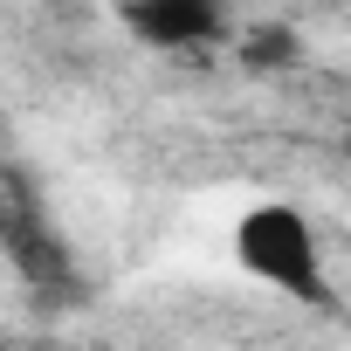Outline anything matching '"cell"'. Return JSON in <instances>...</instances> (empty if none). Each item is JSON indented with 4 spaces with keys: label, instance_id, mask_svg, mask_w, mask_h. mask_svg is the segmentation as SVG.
<instances>
[{
    "label": "cell",
    "instance_id": "7a4b0ae2",
    "mask_svg": "<svg viewBox=\"0 0 351 351\" xmlns=\"http://www.w3.org/2000/svg\"><path fill=\"white\" fill-rule=\"evenodd\" d=\"M131 28L145 42H207L214 35V0H131Z\"/></svg>",
    "mask_w": 351,
    "mask_h": 351
},
{
    "label": "cell",
    "instance_id": "6da1fadb",
    "mask_svg": "<svg viewBox=\"0 0 351 351\" xmlns=\"http://www.w3.org/2000/svg\"><path fill=\"white\" fill-rule=\"evenodd\" d=\"M234 255H241L248 276H262V282H276L303 303H324V255H317V234L296 207H282V200L248 207L241 228H234Z\"/></svg>",
    "mask_w": 351,
    "mask_h": 351
}]
</instances>
